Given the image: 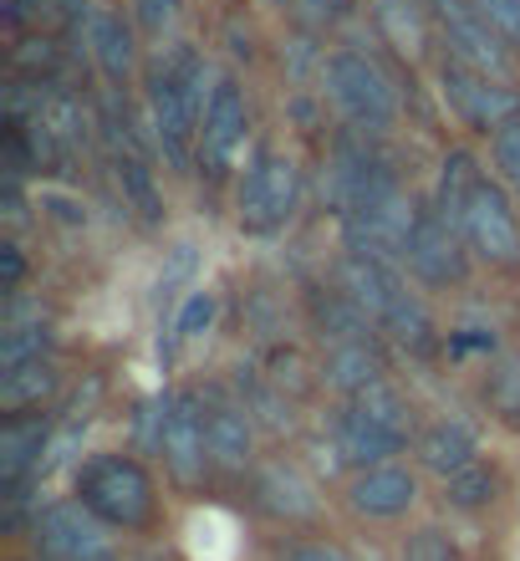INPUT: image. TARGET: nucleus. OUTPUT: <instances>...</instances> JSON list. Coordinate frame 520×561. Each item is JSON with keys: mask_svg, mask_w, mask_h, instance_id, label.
<instances>
[{"mask_svg": "<svg viewBox=\"0 0 520 561\" xmlns=\"http://www.w3.org/2000/svg\"><path fill=\"white\" fill-rule=\"evenodd\" d=\"M307 11H312L316 21H337V15L347 11V0H307Z\"/></svg>", "mask_w": 520, "mask_h": 561, "instance_id": "nucleus-35", "label": "nucleus"}, {"mask_svg": "<svg viewBox=\"0 0 520 561\" xmlns=\"http://www.w3.org/2000/svg\"><path fill=\"white\" fill-rule=\"evenodd\" d=\"M245 128H251V118H245L240 82L235 77H215V92H209L205 113H199V159L209 163V174H220V169L235 163L240 144H245Z\"/></svg>", "mask_w": 520, "mask_h": 561, "instance_id": "nucleus-12", "label": "nucleus"}, {"mask_svg": "<svg viewBox=\"0 0 520 561\" xmlns=\"http://www.w3.org/2000/svg\"><path fill=\"white\" fill-rule=\"evenodd\" d=\"M418 459H424V470L449 480V474H460L475 465V434H470V424H460V419H439V424H429L418 434Z\"/></svg>", "mask_w": 520, "mask_h": 561, "instance_id": "nucleus-17", "label": "nucleus"}, {"mask_svg": "<svg viewBox=\"0 0 520 561\" xmlns=\"http://www.w3.org/2000/svg\"><path fill=\"white\" fill-rule=\"evenodd\" d=\"M103 526L107 520L92 516L82 501H61L51 511H42V520H36V547L51 561H107L113 541H107Z\"/></svg>", "mask_w": 520, "mask_h": 561, "instance_id": "nucleus-11", "label": "nucleus"}, {"mask_svg": "<svg viewBox=\"0 0 520 561\" xmlns=\"http://www.w3.org/2000/svg\"><path fill=\"white\" fill-rule=\"evenodd\" d=\"M209 455L220 470H245L251 465V409H230V403H215L209 409Z\"/></svg>", "mask_w": 520, "mask_h": 561, "instance_id": "nucleus-20", "label": "nucleus"}, {"mask_svg": "<svg viewBox=\"0 0 520 561\" xmlns=\"http://www.w3.org/2000/svg\"><path fill=\"white\" fill-rule=\"evenodd\" d=\"M138 21L149 36H169L178 26V0H138Z\"/></svg>", "mask_w": 520, "mask_h": 561, "instance_id": "nucleus-32", "label": "nucleus"}, {"mask_svg": "<svg viewBox=\"0 0 520 561\" xmlns=\"http://www.w3.org/2000/svg\"><path fill=\"white\" fill-rule=\"evenodd\" d=\"M159 455L178 485H199L209 470V419L199 414L194 393H169L164 399V428H159Z\"/></svg>", "mask_w": 520, "mask_h": 561, "instance_id": "nucleus-10", "label": "nucleus"}, {"mask_svg": "<svg viewBox=\"0 0 520 561\" xmlns=\"http://www.w3.org/2000/svg\"><path fill=\"white\" fill-rule=\"evenodd\" d=\"M51 388H57L51 357H31L21 368H0V403H5V409H31V403H42Z\"/></svg>", "mask_w": 520, "mask_h": 561, "instance_id": "nucleus-23", "label": "nucleus"}, {"mask_svg": "<svg viewBox=\"0 0 520 561\" xmlns=\"http://www.w3.org/2000/svg\"><path fill=\"white\" fill-rule=\"evenodd\" d=\"M337 286H343L383 332H393V337L408 342V347H429V332H434L429 311L408 291V280L398 276L393 261H383V255H347L343 271H337Z\"/></svg>", "mask_w": 520, "mask_h": 561, "instance_id": "nucleus-1", "label": "nucleus"}, {"mask_svg": "<svg viewBox=\"0 0 520 561\" xmlns=\"http://www.w3.org/2000/svg\"><path fill=\"white\" fill-rule=\"evenodd\" d=\"M434 26H439L454 61L479 67V72H490V77H510V51L516 46L475 11V0H434Z\"/></svg>", "mask_w": 520, "mask_h": 561, "instance_id": "nucleus-6", "label": "nucleus"}, {"mask_svg": "<svg viewBox=\"0 0 520 561\" xmlns=\"http://www.w3.org/2000/svg\"><path fill=\"white\" fill-rule=\"evenodd\" d=\"M118 179H123V194L134 199V209L143 215V220H159V190H153V174H149V163L138 159V148H118Z\"/></svg>", "mask_w": 520, "mask_h": 561, "instance_id": "nucleus-24", "label": "nucleus"}, {"mask_svg": "<svg viewBox=\"0 0 520 561\" xmlns=\"http://www.w3.org/2000/svg\"><path fill=\"white\" fill-rule=\"evenodd\" d=\"M46 347H51V332L42 322H11L0 337V368H21L31 357H46Z\"/></svg>", "mask_w": 520, "mask_h": 561, "instance_id": "nucleus-26", "label": "nucleus"}, {"mask_svg": "<svg viewBox=\"0 0 520 561\" xmlns=\"http://www.w3.org/2000/svg\"><path fill=\"white\" fill-rule=\"evenodd\" d=\"M42 455H46L42 419H11L0 428V480H5V490H15L31 470H42Z\"/></svg>", "mask_w": 520, "mask_h": 561, "instance_id": "nucleus-18", "label": "nucleus"}, {"mask_svg": "<svg viewBox=\"0 0 520 561\" xmlns=\"http://www.w3.org/2000/svg\"><path fill=\"white\" fill-rule=\"evenodd\" d=\"M255 495H261V505H266L270 516H286V520L316 516L312 485H307L297 470H286V465H270V470H261V480H255Z\"/></svg>", "mask_w": 520, "mask_h": 561, "instance_id": "nucleus-21", "label": "nucleus"}, {"mask_svg": "<svg viewBox=\"0 0 520 561\" xmlns=\"http://www.w3.org/2000/svg\"><path fill=\"white\" fill-rule=\"evenodd\" d=\"M5 291H15V286H21V271H26V261H21V251H15V245H5Z\"/></svg>", "mask_w": 520, "mask_h": 561, "instance_id": "nucleus-34", "label": "nucleus"}, {"mask_svg": "<svg viewBox=\"0 0 520 561\" xmlns=\"http://www.w3.org/2000/svg\"><path fill=\"white\" fill-rule=\"evenodd\" d=\"M199 113L205 107L189 98L184 77L169 67V57L149 72V118H153V138L169 153L174 169L189 163V148H199Z\"/></svg>", "mask_w": 520, "mask_h": 561, "instance_id": "nucleus-7", "label": "nucleus"}, {"mask_svg": "<svg viewBox=\"0 0 520 561\" xmlns=\"http://www.w3.org/2000/svg\"><path fill=\"white\" fill-rule=\"evenodd\" d=\"M418 225V209L408 205V194L393 184H378L372 194L353 199L343 209V240L353 255H383V261H403L408 251V236Z\"/></svg>", "mask_w": 520, "mask_h": 561, "instance_id": "nucleus-2", "label": "nucleus"}, {"mask_svg": "<svg viewBox=\"0 0 520 561\" xmlns=\"http://www.w3.org/2000/svg\"><path fill=\"white\" fill-rule=\"evenodd\" d=\"M475 11L520 51V0H475Z\"/></svg>", "mask_w": 520, "mask_h": 561, "instance_id": "nucleus-30", "label": "nucleus"}, {"mask_svg": "<svg viewBox=\"0 0 520 561\" xmlns=\"http://www.w3.org/2000/svg\"><path fill=\"white\" fill-rule=\"evenodd\" d=\"M403 561H460V557H454V547H449L444 531H418V536H408Z\"/></svg>", "mask_w": 520, "mask_h": 561, "instance_id": "nucleus-31", "label": "nucleus"}, {"mask_svg": "<svg viewBox=\"0 0 520 561\" xmlns=\"http://www.w3.org/2000/svg\"><path fill=\"white\" fill-rule=\"evenodd\" d=\"M495 470H485V465H470V470L460 474H449L444 480V501L454 505V511H479V505H490L495 501Z\"/></svg>", "mask_w": 520, "mask_h": 561, "instance_id": "nucleus-25", "label": "nucleus"}, {"mask_svg": "<svg viewBox=\"0 0 520 561\" xmlns=\"http://www.w3.org/2000/svg\"><path fill=\"white\" fill-rule=\"evenodd\" d=\"M408 271H414L424 286H449V280L464 276V251H460V230L439 215V209H418V225L408 236V251H403Z\"/></svg>", "mask_w": 520, "mask_h": 561, "instance_id": "nucleus-13", "label": "nucleus"}, {"mask_svg": "<svg viewBox=\"0 0 520 561\" xmlns=\"http://www.w3.org/2000/svg\"><path fill=\"white\" fill-rule=\"evenodd\" d=\"M209 322H215V291H189L184 307L174 311V337H205Z\"/></svg>", "mask_w": 520, "mask_h": 561, "instance_id": "nucleus-28", "label": "nucleus"}, {"mask_svg": "<svg viewBox=\"0 0 520 561\" xmlns=\"http://www.w3.org/2000/svg\"><path fill=\"white\" fill-rule=\"evenodd\" d=\"M189 276H194V245H174L164 276H159V301H164V311L178 301V286H184Z\"/></svg>", "mask_w": 520, "mask_h": 561, "instance_id": "nucleus-29", "label": "nucleus"}, {"mask_svg": "<svg viewBox=\"0 0 520 561\" xmlns=\"http://www.w3.org/2000/svg\"><path fill=\"white\" fill-rule=\"evenodd\" d=\"M479 190V169L470 153H449L444 169H439V190H434V209L444 215L454 230H460L464 209H470V194Z\"/></svg>", "mask_w": 520, "mask_h": 561, "instance_id": "nucleus-22", "label": "nucleus"}, {"mask_svg": "<svg viewBox=\"0 0 520 561\" xmlns=\"http://www.w3.org/2000/svg\"><path fill=\"white\" fill-rule=\"evenodd\" d=\"M77 495H82V505L92 516H103L107 526H123V531L143 526L153 511V480L143 474L138 459H123V455L92 459L88 470L77 474Z\"/></svg>", "mask_w": 520, "mask_h": 561, "instance_id": "nucleus-4", "label": "nucleus"}, {"mask_svg": "<svg viewBox=\"0 0 520 561\" xmlns=\"http://www.w3.org/2000/svg\"><path fill=\"white\" fill-rule=\"evenodd\" d=\"M301 205V174L297 163L276 153V148H261L245 174H240V190H235V209H240V225L251 236H276Z\"/></svg>", "mask_w": 520, "mask_h": 561, "instance_id": "nucleus-3", "label": "nucleus"}, {"mask_svg": "<svg viewBox=\"0 0 520 561\" xmlns=\"http://www.w3.org/2000/svg\"><path fill=\"white\" fill-rule=\"evenodd\" d=\"M378 373H383V363H378V353L368 347V337H353V342H327V363H322V378H327L337 393H362V388L378 383Z\"/></svg>", "mask_w": 520, "mask_h": 561, "instance_id": "nucleus-19", "label": "nucleus"}, {"mask_svg": "<svg viewBox=\"0 0 520 561\" xmlns=\"http://www.w3.org/2000/svg\"><path fill=\"white\" fill-rule=\"evenodd\" d=\"M403 434H393L388 424H378V419H368L357 403H347V414L337 419V455L347 459V465H357V470H372V465H383L388 455H398L403 449Z\"/></svg>", "mask_w": 520, "mask_h": 561, "instance_id": "nucleus-15", "label": "nucleus"}, {"mask_svg": "<svg viewBox=\"0 0 520 561\" xmlns=\"http://www.w3.org/2000/svg\"><path fill=\"white\" fill-rule=\"evenodd\" d=\"M327 98L343 107V118L362 134H383L398 118V92L383 77V67L362 51H337L327 57Z\"/></svg>", "mask_w": 520, "mask_h": 561, "instance_id": "nucleus-5", "label": "nucleus"}, {"mask_svg": "<svg viewBox=\"0 0 520 561\" xmlns=\"http://www.w3.org/2000/svg\"><path fill=\"white\" fill-rule=\"evenodd\" d=\"M460 236L470 240V251H475L479 261H490V266H500V271L520 266V220H516V209H510V199L495 190L490 179H479V190L470 194Z\"/></svg>", "mask_w": 520, "mask_h": 561, "instance_id": "nucleus-8", "label": "nucleus"}, {"mask_svg": "<svg viewBox=\"0 0 520 561\" xmlns=\"http://www.w3.org/2000/svg\"><path fill=\"white\" fill-rule=\"evenodd\" d=\"M286 561H347L337 547H297V551H286Z\"/></svg>", "mask_w": 520, "mask_h": 561, "instance_id": "nucleus-33", "label": "nucleus"}, {"mask_svg": "<svg viewBox=\"0 0 520 561\" xmlns=\"http://www.w3.org/2000/svg\"><path fill=\"white\" fill-rule=\"evenodd\" d=\"M439 82H444V103L454 107L470 128H479V134H495L500 123H510L520 113V98L506 88V77H490V72H479V67H464V61H454V57L444 61Z\"/></svg>", "mask_w": 520, "mask_h": 561, "instance_id": "nucleus-9", "label": "nucleus"}, {"mask_svg": "<svg viewBox=\"0 0 520 561\" xmlns=\"http://www.w3.org/2000/svg\"><path fill=\"white\" fill-rule=\"evenodd\" d=\"M490 153H495V169H500V179L510 184V194L520 199V113L510 123H500L490 134Z\"/></svg>", "mask_w": 520, "mask_h": 561, "instance_id": "nucleus-27", "label": "nucleus"}, {"mask_svg": "<svg viewBox=\"0 0 520 561\" xmlns=\"http://www.w3.org/2000/svg\"><path fill=\"white\" fill-rule=\"evenodd\" d=\"M418 485L414 474L398 470V465H372V470H357V480L347 485V501H353L357 516H372V520H393L414 505Z\"/></svg>", "mask_w": 520, "mask_h": 561, "instance_id": "nucleus-14", "label": "nucleus"}, {"mask_svg": "<svg viewBox=\"0 0 520 561\" xmlns=\"http://www.w3.org/2000/svg\"><path fill=\"white\" fill-rule=\"evenodd\" d=\"M88 51L97 61V72L107 82H123V77L138 67V46H134V31L123 26V15L113 11H92L88 15Z\"/></svg>", "mask_w": 520, "mask_h": 561, "instance_id": "nucleus-16", "label": "nucleus"}]
</instances>
